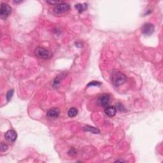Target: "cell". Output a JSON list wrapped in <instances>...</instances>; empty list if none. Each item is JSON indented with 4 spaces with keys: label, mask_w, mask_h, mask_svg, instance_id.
Wrapping results in <instances>:
<instances>
[{
    "label": "cell",
    "mask_w": 163,
    "mask_h": 163,
    "mask_svg": "<svg viewBox=\"0 0 163 163\" xmlns=\"http://www.w3.org/2000/svg\"><path fill=\"white\" fill-rule=\"evenodd\" d=\"M126 76L119 71H113L111 73V83L115 87H119L124 84L126 81Z\"/></svg>",
    "instance_id": "6da1fadb"
},
{
    "label": "cell",
    "mask_w": 163,
    "mask_h": 163,
    "mask_svg": "<svg viewBox=\"0 0 163 163\" xmlns=\"http://www.w3.org/2000/svg\"><path fill=\"white\" fill-rule=\"evenodd\" d=\"M35 54L37 58L42 59H50L52 58V52L43 47L36 48L35 50Z\"/></svg>",
    "instance_id": "7a4b0ae2"
},
{
    "label": "cell",
    "mask_w": 163,
    "mask_h": 163,
    "mask_svg": "<svg viewBox=\"0 0 163 163\" xmlns=\"http://www.w3.org/2000/svg\"><path fill=\"white\" fill-rule=\"evenodd\" d=\"M12 13V8L7 3H1L0 8V17L2 19H6Z\"/></svg>",
    "instance_id": "3957f363"
},
{
    "label": "cell",
    "mask_w": 163,
    "mask_h": 163,
    "mask_svg": "<svg viewBox=\"0 0 163 163\" xmlns=\"http://www.w3.org/2000/svg\"><path fill=\"white\" fill-rule=\"evenodd\" d=\"M70 5L68 3H66L63 2L62 3L57 5L55 8H54V13H56L57 14L63 13L68 12V11L70 10Z\"/></svg>",
    "instance_id": "277c9868"
},
{
    "label": "cell",
    "mask_w": 163,
    "mask_h": 163,
    "mask_svg": "<svg viewBox=\"0 0 163 163\" xmlns=\"http://www.w3.org/2000/svg\"><path fill=\"white\" fill-rule=\"evenodd\" d=\"M98 104L102 107H107L110 103V96L108 94H105L100 96L98 100Z\"/></svg>",
    "instance_id": "5b68a950"
},
{
    "label": "cell",
    "mask_w": 163,
    "mask_h": 163,
    "mask_svg": "<svg viewBox=\"0 0 163 163\" xmlns=\"http://www.w3.org/2000/svg\"><path fill=\"white\" fill-rule=\"evenodd\" d=\"M154 26L150 23H146L142 28V33L146 36H150L154 33Z\"/></svg>",
    "instance_id": "8992f818"
},
{
    "label": "cell",
    "mask_w": 163,
    "mask_h": 163,
    "mask_svg": "<svg viewBox=\"0 0 163 163\" xmlns=\"http://www.w3.org/2000/svg\"><path fill=\"white\" fill-rule=\"evenodd\" d=\"M5 138L8 142L14 143L17 138V134L14 130H9L5 134Z\"/></svg>",
    "instance_id": "52a82bcc"
},
{
    "label": "cell",
    "mask_w": 163,
    "mask_h": 163,
    "mask_svg": "<svg viewBox=\"0 0 163 163\" xmlns=\"http://www.w3.org/2000/svg\"><path fill=\"white\" fill-rule=\"evenodd\" d=\"M105 113L106 115L110 117H113L116 115L117 113V109L113 106H108L107 107L105 108Z\"/></svg>",
    "instance_id": "ba28073f"
},
{
    "label": "cell",
    "mask_w": 163,
    "mask_h": 163,
    "mask_svg": "<svg viewBox=\"0 0 163 163\" xmlns=\"http://www.w3.org/2000/svg\"><path fill=\"white\" fill-rule=\"evenodd\" d=\"M60 111L58 108H53L49 109L47 112V115L48 117L52 119H56L58 117Z\"/></svg>",
    "instance_id": "9c48e42d"
},
{
    "label": "cell",
    "mask_w": 163,
    "mask_h": 163,
    "mask_svg": "<svg viewBox=\"0 0 163 163\" xmlns=\"http://www.w3.org/2000/svg\"><path fill=\"white\" fill-rule=\"evenodd\" d=\"M83 130H84V131L90 132L93 134H99L100 133V131L98 129V128L90 126V125H85V126L83 127Z\"/></svg>",
    "instance_id": "30bf717a"
},
{
    "label": "cell",
    "mask_w": 163,
    "mask_h": 163,
    "mask_svg": "<svg viewBox=\"0 0 163 163\" xmlns=\"http://www.w3.org/2000/svg\"><path fill=\"white\" fill-rule=\"evenodd\" d=\"M76 9L78 10V12L81 13L82 12H84V11L86 10L87 9V4L84 3V4H77L75 6Z\"/></svg>",
    "instance_id": "8fae6325"
},
{
    "label": "cell",
    "mask_w": 163,
    "mask_h": 163,
    "mask_svg": "<svg viewBox=\"0 0 163 163\" xmlns=\"http://www.w3.org/2000/svg\"><path fill=\"white\" fill-rule=\"evenodd\" d=\"M68 116L71 117V118H73V117H75L78 115V110L75 108H71L68 110Z\"/></svg>",
    "instance_id": "7c38bea8"
},
{
    "label": "cell",
    "mask_w": 163,
    "mask_h": 163,
    "mask_svg": "<svg viewBox=\"0 0 163 163\" xmlns=\"http://www.w3.org/2000/svg\"><path fill=\"white\" fill-rule=\"evenodd\" d=\"M102 84L101 82H98V81H92L90 83H89L87 84V87H94V86H100V85H101Z\"/></svg>",
    "instance_id": "4fadbf2b"
},
{
    "label": "cell",
    "mask_w": 163,
    "mask_h": 163,
    "mask_svg": "<svg viewBox=\"0 0 163 163\" xmlns=\"http://www.w3.org/2000/svg\"><path fill=\"white\" fill-rule=\"evenodd\" d=\"M13 95V89H11L8 91V93L7 94V99L8 101H9L12 99Z\"/></svg>",
    "instance_id": "5bb4252c"
},
{
    "label": "cell",
    "mask_w": 163,
    "mask_h": 163,
    "mask_svg": "<svg viewBox=\"0 0 163 163\" xmlns=\"http://www.w3.org/2000/svg\"><path fill=\"white\" fill-rule=\"evenodd\" d=\"M8 146L7 144L1 143V152H5L8 150Z\"/></svg>",
    "instance_id": "9a60e30c"
},
{
    "label": "cell",
    "mask_w": 163,
    "mask_h": 163,
    "mask_svg": "<svg viewBox=\"0 0 163 163\" xmlns=\"http://www.w3.org/2000/svg\"><path fill=\"white\" fill-rule=\"evenodd\" d=\"M64 1H47V3H49L50 5H58V4H60V3H63Z\"/></svg>",
    "instance_id": "2e32d148"
},
{
    "label": "cell",
    "mask_w": 163,
    "mask_h": 163,
    "mask_svg": "<svg viewBox=\"0 0 163 163\" xmlns=\"http://www.w3.org/2000/svg\"><path fill=\"white\" fill-rule=\"evenodd\" d=\"M117 109H118L119 111H125V109L124 108V107H123V105H121V103L117 104Z\"/></svg>",
    "instance_id": "e0dca14e"
},
{
    "label": "cell",
    "mask_w": 163,
    "mask_h": 163,
    "mask_svg": "<svg viewBox=\"0 0 163 163\" xmlns=\"http://www.w3.org/2000/svg\"><path fill=\"white\" fill-rule=\"evenodd\" d=\"M76 154V150L74 149V148H71V149L70 150V151L68 152V154H69L70 156H75Z\"/></svg>",
    "instance_id": "ac0fdd59"
}]
</instances>
